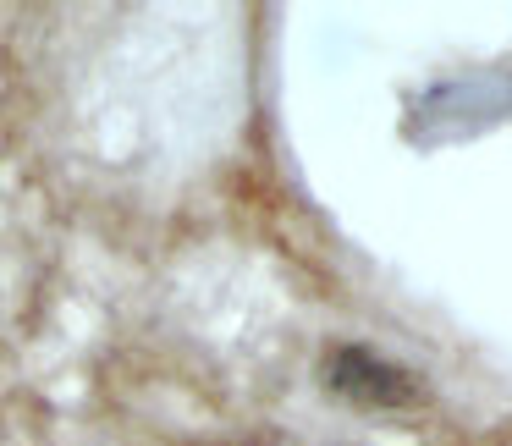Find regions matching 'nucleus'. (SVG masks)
Returning <instances> with one entry per match:
<instances>
[{
  "label": "nucleus",
  "instance_id": "1",
  "mask_svg": "<svg viewBox=\"0 0 512 446\" xmlns=\"http://www.w3.org/2000/svg\"><path fill=\"white\" fill-rule=\"evenodd\" d=\"M320 380L325 391L347 397L353 408H369V413H397V408H419L424 402V386L413 369L391 364V358L369 353V347H325L320 358Z\"/></svg>",
  "mask_w": 512,
  "mask_h": 446
}]
</instances>
